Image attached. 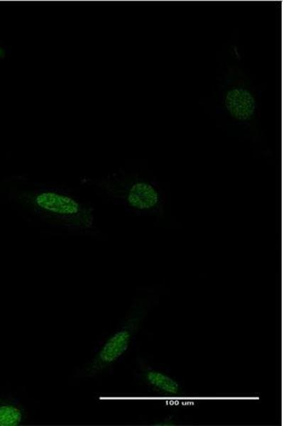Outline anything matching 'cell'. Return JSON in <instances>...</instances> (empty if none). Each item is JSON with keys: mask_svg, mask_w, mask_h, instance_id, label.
Segmentation results:
<instances>
[{"mask_svg": "<svg viewBox=\"0 0 284 426\" xmlns=\"http://www.w3.org/2000/svg\"><path fill=\"white\" fill-rule=\"evenodd\" d=\"M4 48L0 45V60L4 58Z\"/></svg>", "mask_w": 284, "mask_h": 426, "instance_id": "52a82bcc", "label": "cell"}, {"mask_svg": "<svg viewBox=\"0 0 284 426\" xmlns=\"http://www.w3.org/2000/svg\"><path fill=\"white\" fill-rule=\"evenodd\" d=\"M17 199L27 209L68 228L86 230L94 224L93 209L64 192L50 189L26 190L21 191Z\"/></svg>", "mask_w": 284, "mask_h": 426, "instance_id": "7a4b0ae2", "label": "cell"}, {"mask_svg": "<svg viewBox=\"0 0 284 426\" xmlns=\"http://www.w3.org/2000/svg\"><path fill=\"white\" fill-rule=\"evenodd\" d=\"M26 419V410L18 400L0 398V426H19Z\"/></svg>", "mask_w": 284, "mask_h": 426, "instance_id": "8992f818", "label": "cell"}, {"mask_svg": "<svg viewBox=\"0 0 284 426\" xmlns=\"http://www.w3.org/2000/svg\"><path fill=\"white\" fill-rule=\"evenodd\" d=\"M148 299L136 301L118 327L79 371L83 378L99 376L114 366L128 351L150 308Z\"/></svg>", "mask_w": 284, "mask_h": 426, "instance_id": "3957f363", "label": "cell"}, {"mask_svg": "<svg viewBox=\"0 0 284 426\" xmlns=\"http://www.w3.org/2000/svg\"><path fill=\"white\" fill-rule=\"evenodd\" d=\"M141 378L153 390L166 395H178L182 393V386L168 374L151 368L142 367Z\"/></svg>", "mask_w": 284, "mask_h": 426, "instance_id": "5b68a950", "label": "cell"}, {"mask_svg": "<svg viewBox=\"0 0 284 426\" xmlns=\"http://www.w3.org/2000/svg\"><path fill=\"white\" fill-rule=\"evenodd\" d=\"M225 105L232 116L243 121L251 119L256 109L253 97L243 88H235L229 91Z\"/></svg>", "mask_w": 284, "mask_h": 426, "instance_id": "277c9868", "label": "cell"}, {"mask_svg": "<svg viewBox=\"0 0 284 426\" xmlns=\"http://www.w3.org/2000/svg\"><path fill=\"white\" fill-rule=\"evenodd\" d=\"M136 214L168 222V204L164 185L152 175L136 172L113 174L101 179H84Z\"/></svg>", "mask_w": 284, "mask_h": 426, "instance_id": "6da1fadb", "label": "cell"}]
</instances>
